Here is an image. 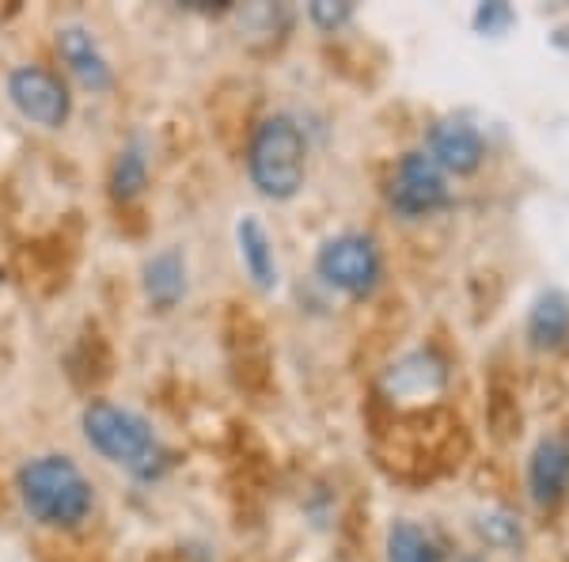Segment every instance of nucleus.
Listing matches in <instances>:
<instances>
[{"label":"nucleus","instance_id":"1","mask_svg":"<svg viewBox=\"0 0 569 562\" xmlns=\"http://www.w3.org/2000/svg\"><path fill=\"white\" fill-rule=\"evenodd\" d=\"M16 494L31 521L42 529H80L96 510V486L66 453L31 456L16 475Z\"/></svg>","mask_w":569,"mask_h":562},{"label":"nucleus","instance_id":"2","mask_svg":"<svg viewBox=\"0 0 569 562\" xmlns=\"http://www.w3.org/2000/svg\"><path fill=\"white\" fill-rule=\"evenodd\" d=\"M80 430H84V441L99 456L126 467L133 479L152 483V479H160L168 472L171 456H168V448H163L160 433H156L152 422L144 418V414H137L133 407L91 400L84 414H80Z\"/></svg>","mask_w":569,"mask_h":562},{"label":"nucleus","instance_id":"3","mask_svg":"<svg viewBox=\"0 0 569 562\" xmlns=\"http://www.w3.org/2000/svg\"><path fill=\"white\" fill-rule=\"evenodd\" d=\"M247 175L273 201L292 198L308 179V137L292 115H266L247 141Z\"/></svg>","mask_w":569,"mask_h":562},{"label":"nucleus","instance_id":"4","mask_svg":"<svg viewBox=\"0 0 569 562\" xmlns=\"http://www.w3.org/2000/svg\"><path fill=\"white\" fill-rule=\"evenodd\" d=\"M316 270L330 289L346 293V297H372V289L383 278V259L372 236L365 233H342L330 236L316 255Z\"/></svg>","mask_w":569,"mask_h":562},{"label":"nucleus","instance_id":"5","mask_svg":"<svg viewBox=\"0 0 569 562\" xmlns=\"http://www.w3.org/2000/svg\"><path fill=\"white\" fill-rule=\"evenodd\" d=\"M8 103L20 110L23 122L42 126V130H61L72 115V96L66 88V80L53 69L23 61L8 72Z\"/></svg>","mask_w":569,"mask_h":562},{"label":"nucleus","instance_id":"6","mask_svg":"<svg viewBox=\"0 0 569 562\" xmlns=\"http://www.w3.org/2000/svg\"><path fill=\"white\" fill-rule=\"evenodd\" d=\"M388 201L395 214H402L410 220L437 214L448 201V179H445V171L429 160L426 149L407 152L395 164L391 183H388Z\"/></svg>","mask_w":569,"mask_h":562},{"label":"nucleus","instance_id":"7","mask_svg":"<svg viewBox=\"0 0 569 562\" xmlns=\"http://www.w3.org/2000/svg\"><path fill=\"white\" fill-rule=\"evenodd\" d=\"M58 53L66 61V69L77 77V85L84 91H110L114 88V66L103 53L96 34L84 23H66L58 31Z\"/></svg>","mask_w":569,"mask_h":562},{"label":"nucleus","instance_id":"8","mask_svg":"<svg viewBox=\"0 0 569 562\" xmlns=\"http://www.w3.org/2000/svg\"><path fill=\"white\" fill-rule=\"evenodd\" d=\"M426 152L445 175H471L486 160V141L471 122L445 118L426 137Z\"/></svg>","mask_w":569,"mask_h":562},{"label":"nucleus","instance_id":"9","mask_svg":"<svg viewBox=\"0 0 569 562\" xmlns=\"http://www.w3.org/2000/svg\"><path fill=\"white\" fill-rule=\"evenodd\" d=\"M528 491L539 505H555L569 491V445L562 437H543L528 460Z\"/></svg>","mask_w":569,"mask_h":562},{"label":"nucleus","instance_id":"10","mask_svg":"<svg viewBox=\"0 0 569 562\" xmlns=\"http://www.w3.org/2000/svg\"><path fill=\"white\" fill-rule=\"evenodd\" d=\"M141 285L152 308H160V312L176 308V304L187 297V259H182L179 247H163V252L149 255L141 270Z\"/></svg>","mask_w":569,"mask_h":562},{"label":"nucleus","instance_id":"11","mask_svg":"<svg viewBox=\"0 0 569 562\" xmlns=\"http://www.w3.org/2000/svg\"><path fill=\"white\" fill-rule=\"evenodd\" d=\"M236 244H240V263L251 274L259 289H273L278 285V255H273V239L262 228L259 217H243L236 225Z\"/></svg>","mask_w":569,"mask_h":562},{"label":"nucleus","instance_id":"12","mask_svg":"<svg viewBox=\"0 0 569 562\" xmlns=\"http://www.w3.org/2000/svg\"><path fill=\"white\" fill-rule=\"evenodd\" d=\"M149 190V152H144L141 141L122 145L110 164V198L118 206H130Z\"/></svg>","mask_w":569,"mask_h":562},{"label":"nucleus","instance_id":"13","mask_svg":"<svg viewBox=\"0 0 569 562\" xmlns=\"http://www.w3.org/2000/svg\"><path fill=\"white\" fill-rule=\"evenodd\" d=\"M528 338L539 349H558L569 338V300L558 289L543 293L528 316Z\"/></svg>","mask_w":569,"mask_h":562},{"label":"nucleus","instance_id":"14","mask_svg":"<svg viewBox=\"0 0 569 562\" xmlns=\"http://www.w3.org/2000/svg\"><path fill=\"white\" fill-rule=\"evenodd\" d=\"M388 562H440V551L415 521H395L388 529Z\"/></svg>","mask_w":569,"mask_h":562},{"label":"nucleus","instance_id":"15","mask_svg":"<svg viewBox=\"0 0 569 562\" xmlns=\"http://www.w3.org/2000/svg\"><path fill=\"white\" fill-rule=\"evenodd\" d=\"M308 20L316 27H323V31H338V27H346L353 20V4H330V0H316V4H308Z\"/></svg>","mask_w":569,"mask_h":562},{"label":"nucleus","instance_id":"16","mask_svg":"<svg viewBox=\"0 0 569 562\" xmlns=\"http://www.w3.org/2000/svg\"><path fill=\"white\" fill-rule=\"evenodd\" d=\"M509 23H512L509 4H482L479 12H475V27H479V31H486V34L505 31Z\"/></svg>","mask_w":569,"mask_h":562},{"label":"nucleus","instance_id":"17","mask_svg":"<svg viewBox=\"0 0 569 562\" xmlns=\"http://www.w3.org/2000/svg\"><path fill=\"white\" fill-rule=\"evenodd\" d=\"M482 532H486L490 540H498V543H517V540H520L517 521L505 517V513H498V517H486V521H482Z\"/></svg>","mask_w":569,"mask_h":562},{"label":"nucleus","instance_id":"18","mask_svg":"<svg viewBox=\"0 0 569 562\" xmlns=\"http://www.w3.org/2000/svg\"><path fill=\"white\" fill-rule=\"evenodd\" d=\"M463 562H486V559H475V555H471V559H463Z\"/></svg>","mask_w":569,"mask_h":562}]
</instances>
